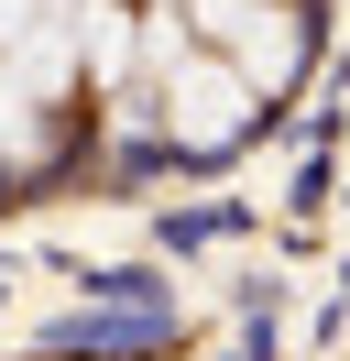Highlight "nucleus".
<instances>
[{"label":"nucleus","mask_w":350,"mask_h":361,"mask_svg":"<svg viewBox=\"0 0 350 361\" xmlns=\"http://www.w3.org/2000/svg\"><path fill=\"white\" fill-rule=\"evenodd\" d=\"M252 121H262V88L230 55H186V66L164 77V142L175 154H230Z\"/></svg>","instance_id":"1"},{"label":"nucleus","mask_w":350,"mask_h":361,"mask_svg":"<svg viewBox=\"0 0 350 361\" xmlns=\"http://www.w3.org/2000/svg\"><path fill=\"white\" fill-rule=\"evenodd\" d=\"M44 154V88L0 55V164H33Z\"/></svg>","instance_id":"2"}]
</instances>
